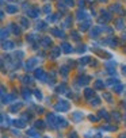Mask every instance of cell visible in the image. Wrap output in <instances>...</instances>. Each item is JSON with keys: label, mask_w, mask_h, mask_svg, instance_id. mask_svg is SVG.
Returning a JSON list of instances; mask_svg holds the SVG:
<instances>
[{"label": "cell", "mask_w": 126, "mask_h": 138, "mask_svg": "<svg viewBox=\"0 0 126 138\" xmlns=\"http://www.w3.org/2000/svg\"><path fill=\"white\" fill-rule=\"evenodd\" d=\"M69 138H77L76 133H71V135H69Z\"/></svg>", "instance_id": "cell-1"}]
</instances>
